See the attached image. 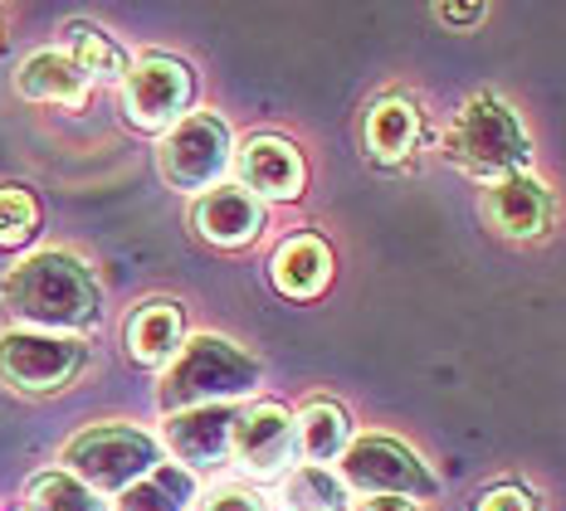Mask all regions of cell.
Listing matches in <instances>:
<instances>
[{
    "mask_svg": "<svg viewBox=\"0 0 566 511\" xmlns=\"http://www.w3.org/2000/svg\"><path fill=\"white\" fill-rule=\"evenodd\" d=\"M0 307L15 322L78 331V327L98 322V283H93V273L74 254L44 248V254H30L25 264H15L6 273Z\"/></svg>",
    "mask_w": 566,
    "mask_h": 511,
    "instance_id": "1",
    "label": "cell"
},
{
    "mask_svg": "<svg viewBox=\"0 0 566 511\" xmlns=\"http://www.w3.org/2000/svg\"><path fill=\"white\" fill-rule=\"evenodd\" d=\"M254 385H259V365L234 347V341L196 337V341H186L181 355L171 361V371L157 390V404L167 414L206 409V404H216V400L250 395Z\"/></svg>",
    "mask_w": 566,
    "mask_h": 511,
    "instance_id": "2",
    "label": "cell"
},
{
    "mask_svg": "<svg viewBox=\"0 0 566 511\" xmlns=\"http://www.w3.org/2000/svg\"><path fill=\"white\" fill-rule=\"evenodd\" d=\"M444 157L464 166L469 175L509 181L527 161V132L499 98H469L454 117L450 137H444Z\"/></svg>",
    "mask_w": 566,
    "mask_h": 511,
    "instance_id": "3",
    "label": "cell"
},
{
    "mask_svg": "<svg viewBox=\"0 0 566 511\" xmlns=\"http://www.w3.org/2000/svg\"><path fill=\"white\" fill-rule=\"evenodd\" d=\"M69 478H78L93 492H127L137 478H147L157 468V444L147 434L127 429V424H98L84 429L78 438H69L64 448Z\"/></svg>",
    "mask_w": 566,
    "mask_h": 511,
    "instance_id": "4",
    "label": "cell"
},
{
    "mask_svg": "<svg viewBox=\"0 0 566 511\" xmlns=\"http://www.w3.org/2000/svg\"><path fill=\"white\" fill-rule=\"evenodd\" d=\"M88 351L74 337L50 331H6L0 337V380L20 395H54L84 371Z\"/></svg>",
    "mask_w": 566,
    "mask_h": 511,
    "instance_id": "5",
    "label": "cell"
},
{
    "mask_svg": "<svg viewBox=\"0 0 566 511\" xmlns=\"http://www.w3.org/2000/svg\"><path fill=\"white\" fill-rule=\"evenodd\" d=\"M157 166L171 190H210L230 166V127L210 113H191L157 147Z\"/></svg>",
    "mask_w": 566,
    "mask_h": 511,
    "instance_id": "6",
    "label": "cell"
},
{
    "mask_svg": "<svg viewBox=\"0 0 566 511\" xmlns=\"http://www.w3.org/2000/svg\"><path fill=\"white\" fill-rule=\"evenodd\" d=\"M342 472H347V482L357 492H371V497H430L434 492V472L406 444L381 438V434L357 438L347 448Z\"/></svg>",
    "mask_w": 566,
    "mask_h": 511,
    "instance_id": "7",
    "label": "cell"
},
{
    "mask_svg": "<svg viewBox=\"0 0 566 511\" xmlns=\"http://www.w3.org/2000/svg\"><path fill=\"white\" fill-rule=\"evenodd\" d=\"M123 103H127V117L137 127H147V132L171 127L181 123L186 103H191V74H186V64H176L167 54H147L127 68Z\"/></svg>",
    "mask_w": 566,
    "mask_h": 511,
    "instance_id": "8",
    "label": "cell"
},
{
    "mask_svg": "<svg viewBox=\"0 0 566 511\" xmlns=\"http://www.w3.org/2000/svg\"><path fill=\"white\" fill-rule=\"evenodd\" d=\"M230 454L254 478H274L293 454V419L279 404H254L250 414H234Z\"/></svg>",
    "mask_w": 566,
    "mask_h": 511,
    "instance_id": "9",
    "label": "cell"
},
{
    "mask_svg": "<svg viewBox=\"0 0 566 511\" xmlns=\"http://www.w3.org/2000/svg\"><path fill=\"white\" fill-rule=\"evenodd\" d=\"M483 215L499 234H513V239H533V234L547 230L552 220V195L537 175H509L483 195Z\"/></svg>",
    "mask_w": 566,
    "mask_h": 511,
    "instance_id": "10",
    "label": "cell"
},
{
    "mask_svg": "<svg viewBox=\"0 0 566 511\" xmlns=\"http://www.w3.org/2000/svg\"><path fill=\"white\" fill-rule=\"evenodd\" d=\"M230 429L234 414L220 409V404H206V409H181L167 419V448L191 468H216V462L230 458Z\"/></svg>",
    "mask_w": 566,
    "mask_h": 511,
    "instance_id": "11",
    "label": "cell"
},
{
    "mask_svg": "<svg viewBox=\"0 0 566 511\" xmlns=\"http://www.w3.org/2000/svg\"><path fill=\"white\" fill-rule=\"evenodd\" d=\"M196 230L200 239L220 244V248H240L250 244L259 230H264V210L250 190H234V185H216L200 195L196 205Z\"/></svg>",
    "mask_w": 566,
    "mask_h": 511,
    "instance_id": "12",
    "label": "cell"
},
{
    "mask_svg": "<svg viewBox=\"0 0 566 511\" xmlns=\"http://www.w3.org/2000/svg\"><path fill=\"white\" fill-rule=\"evenodd\" d=\"M240 175L254 195H269V200L303 195V157L279 137H254L240 151Z\"/></svg>",
    "mask_w": 566,
    "mask_h": 511,
    "instance_id": "13",
    "label": "cell"
},
{
    "mask_svg": "<svg viewBox=\"0 0 566 511\" xmlns=\"http://www.w3.org/2000/svg\"><path fill=\"white\" fill-rule=\"evenodd\" d=\"M15 88L25 93L30 103H84L88 78H84V68H78L69 54L40 50V54H30L25 64H20Z\"/></svg>",
    "mask_w": 566,
    "mask_h": 511,
    "instance_id": "14",
    "label": "cell"
},
{
    "mask_svg": "<svg viewBox=\"0 0 566 511\" xmlns=\"http://www.w3.org/2000/svg\"><path fill=\"white\" fill-rule=\"evenodd\" d=\"M327 273H333V254H327L323 239L313 234H298L274 254V288L289 297H313L323 292Z\"/></svg>",
    "mask_w": 566,
    "mask_h": 511,
    "instance_id": "15",
    "label": "cell"
},
{
    "mask_svg": "<svg viewBox=\"0 0 566 511\" xmlns=\"http://www.w3.org/2000/svg\"><path fill=\"white\" fill-rule=\"evenodd\" d=\"M176 347H181V307L176 302H147L133 322H127V351H133L142 365L171 361Z\"/></svg>",
    "mask_w": 566,
    "mask_h": 511,
    "instance_id": "16",
    "label": "cell"
},
{
    "mask_svg": "<svg viewBox=\"0 0 566 511\" xmlns=\"http://www.w3.org/2000/svg\"><path fill=\"white\" fill-rule=\"evenodd\" d=\"M196 497V482L186 468H151L123 492L117 511H186Z\"/></svg>",
    "mask_w": 566,
    "mask_h": 511,
    "instance_id": "17",
    "label": "cell"
},
{
    "mask_svg": "<svg viewBox=\"0 0 566 511\" xmlns=\"http://www.w3.org/2000/svg\"><path fill=\"white\" fill-rule=\"evenodd\" d=\"M416 137H420V113L410 108V103H376L371 117H367V147H371V157H381V161H400L410 147H416Z\"/></svg>",
    "mask_w": 566,
    "mask_h": 511,
    "instance_id": "18",
    "label": "cell"
},
{
    "mask_svg": "<svg viewBox=\"0 0 566 511\" xmlns=\"http://www.w3.org/2000/svg\"><path fill=\"white\" fill-rule=\"evenodd\" d=\"M279 507L283 511H342L347 507V487H342L327 468H298V472H289V482H283Z\"/></svg>",
    "mask_w": 566,
    "mask_h": 511,
    "instance_id": "19",
    "label": "cell"
},
{
    "mask_svg": "<svg viewBox=\"0 0 566 511\" xmlns=\"http://www.w3.org/2000/svg\"><path fill=\"white\" fill-rule=\"evenodd\" d=\"M303 438V454L313 458V468L317 462H327V458H337L342 448H347V414L337 409V404H327V400H317L303 409V419L293 424Z\"/></svg>",
    "mask_w": 566,
    "mask_h": 511,
    "instance_id": "20",
    "label": "cell"
},
{
    "mask_svg": "<svg viewBox=\"0 0 566 511\" xmlns=\"http://www.w3.org/2000/svg\"><path fill=\"white\" fill-rule=\"evenodd\" d=\"M30 511H98V497L69 472H40L25 487Z\"/></svg>",
    "mask_w": 566,
    "mask_h": 511,
    "instance_id": "21",
    "label": "cell"
},
{
    "mask_svg": "<svg viewBox=\"0 0 566 511\" xmlns=\"http://www.w3.org/2000/svg\"><path fill=\"white\" fill-rule=\"evenodd\" d=\"M69 58L84 68V78H117L123 74V50L93 25H69Z\"/></svg>",
    "mask_w": 566,
    "mask_h": 511,
    "instance_id": "22",
    "label": "cell"
},
{
    "mask_svg": "<svg viewBox=\"0 0 566 511\" xmlns=\"http://www.w3.org/2000/svg\"><path fill=\"white\" fill-rule=\"evenodd\" d=\"M40 224V205L30 200V190L20 185H0V248L25 244Z\"/></svg>",
    "mask_w": 566,
    "mask_h": 511,
    "instance_id": "23",
    "label": "cell"
},
{
    "mask_svg": "<svg viewBox=\"0 0 566 511\" xmlns=\"http://www.w3.org/2000/svg\"><path fill=\"white\" fill-rule=\"evenodd\" d=\"M200 511H264V507H259V497L244 492V487H220V492L206 497Z\"/></svg>",
    "mask_w": 566,
    "mask_h": 511,
    "instance_id": "24",
    "label": "cell"
},
{
    "mask_svg": "<svg viewBox=\"0 0 566 511\" xmlns=\"http://www.w3.org/2000/svg\"><path fill=\"white\" fill-rule=\"evenodd\" d=\"M479 511H533V502H527V492H517V487H499V492L483 497Z\"/></svg>",
    "mask_w": 566,
    "mask_h": 511,
    "instance_id": "25",
    "label": "cell"
},
{
    "mask_svg": "<svg viewBox=\"0 0 566 511\" xmlns=\"http://www.w3.org/2000/svg\"><path fill=\"white\" fill-rule=\"evenodd\" d=\"M483 15H489L483 6H434V20H444V25H479Z\"/></svg>",
    "mask_w": 566,
    "mask_h": 511,
    "instance_id": "26",
    "label": "cell"
},
{
    "mask_svg": "<svg viewBox=\"0 0 566 511\" xmlns=\"http://www.w3.org/2000/svg\"><path fill=\"white\" fill-rule=\"evenodd\" d=\"M367 511H410L406 497H376V502H367Z\"/></svg>",
    "mask_w": 566,
    "mask_h": 511,
    "instance_id": "27",
    "label": "cell"
},
{
    "mask_svg": "<svg viewBox=\"0 0 566 511\" xmlns=\"http://www.w3.org/2000/svg\"><path fill=\"white\" fill-rule=\"evenodd\" d=\"M25 511H30V507H25Z\"/></svg>",
    "mask_w": 566,
    "mask_h": 511,
    "instance_id": "28",
    "label": "cell"
}]
</instances>
